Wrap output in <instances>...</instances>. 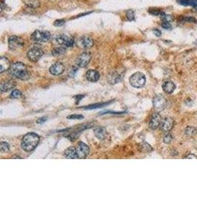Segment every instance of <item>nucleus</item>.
<instances>
[{
    "mask_svg": "<svg viewBox=\"0 0 197 222\" xmlns=\"http://www.w3.org/2000/svg\"><path fill=\"white\" fill-rule=\"evenodd\" d=\"M51 39V34L49 31L37 30L31 36V40L35 44H43Z\"/></svg>",
    "mask_w": 197,
    "mask_h": 222,
    "instance_id": "7ed1b4c3",
    "label": "nucleus"
},
{
    "mask_svg": "<svg viewBox=\"0 0 197 222\" xmlns=\"http://www.w3.org/2000/svg\"><path fill=\"white\" fill-rule=\"evenodd\" d=\"M172 139H173L172 134L170 133H167V134L165 135L164 138H163V141H164V142L165 144H169V143H171Z\"/></svg>",
    "mask_w": 197,
    "mask_h": 222,
    "instance_id": "c85d7f7f",
    "label": "nucleus"
},
{
    "mask_svg": "<svg viewBox=\"0 0 197 222\" xmlns=\"http://www.w3.org/2000/svg\"><path fill=\"white\" fill-rule=\"evenodd\" d=\"M9 150H10L9 144L5 142H1V151L2 152H8Z\"/></svg>",
    "mask_w": 197,
    "mask_h": 222,
    "instance_id": "cd10ccee",
    "label": "nucleus"
},
{
    "mask_svg": "<svg viewBox=\"0 0 197 222\" xmlns=\"http://www.w3.org/2000/svg\"><path fill=\"white\" fill-rule=\"evenodd\" d=\"M162 27H163V28H165V29H170L171 27V25L170 22H163V24H162Z\"/></svg>",
    "mask_w": 197,
    "mask_h": 222,
    "instance_id": "72a5a7b5",
    "label": "nucleus"
},
{
    "mask_svg": "<svg viewBox=\"0 0 197 222\" xmlns=\"http://www.w3.org/2000/svg\"><path fill=\"white\" fill-rule=\"evenodd\" d=\"M186 158H197V156H195L194 154L190 153V154H189L188 156H186Z\"/></svg>",
    "mask_w": 197,
    "mask_h": 222,
    "instance_id": "c9c22d12",
    "label": "nucleus"
},
{
    "mask_svg": "<svg viewBox=\"0 0 197 222\" xmlns=\"http://www.w3.org/2000/svg\"><path fill=\"white\" fill-rule=\"evenodd\" d=\"M64 22H65V21L63 20V19H60V20H56V22H55L54 25H55V26H57V27L62 26V25H64Z\"/></svg>",
    "mask_w": 197,
    "mask_h": 222,
    "instance_id": "473e14b6",
    "label": "nucleus"
},
{
    "mask_svg": "<svg viewBox=\"0 0 197 222\" xmlns=\"http://www.w3.org/2000/svg\"><path fill=\"white\" fill-rule=\"evenodd\" d=\"M112 102H113V101H111V102H106V103H98V104H93V105H90V106L86 107V108H85V109H86V110H88V109H89V110H91V109H96V108H103V107L107 106L108 104H111Z\"/></svg>",
    "mask_w": 197,
    "mask_h": 222,
    "instance_id": "b1692460",
    "label": "nucleus"
},
{
    "mask_svg": "<svg viewBox=\"0 0 197 222\" xmlns=\"http://www.w3.org/2000/svg\"><path fill=\"white\" fill-rule=\"evenodd\" d=\"M55 44L62 45L64 47H72L75 44L73 37L66 34L57 35L54 39Z\"/></svg>",
    "mask_w": 197,
    "mask_h": 222,
    "instance_id": "20e7f679",
    "label": "nucleus"
},
{
    "mask_svg": "<svg viewBox=\"0 0 197 222\" xmlns=\"http://www.w3.org/2000/svg\"><path fill=\"white\" fill-rule=\"evenodd\" d=\"M11 65L8 59L6 57H1L0 59V72L3 73L7 70H9Z\"/></svg>",
    "mask_w": 197,
    "mask_h": 222,
    "instance_id": "6ab92c4d",
    "label": "nucleus"
},
{
    "mask_svg": "<svg viewBox=\"0 0 197 222\" xmlns=\"http://www.w3.org/2000/svg\"><path fill=\"white\" fill-rule=\"evenodd\" d=\"M64 156L66 158H70V159H77L78 156L76 150V147H70L64 151Z\"/></svg>",
    "mask_w": 197,
    "mask_h": 222,
    "instance_id": "a211bd4d",
    "label": "nucleus"
},
{
    "mask_svg": "<svg viewBox=\"0 0 197 222\" xmlns=\"http://www.w3.org/2000/svg\"><path fill=\"white\" fill-rule=\"evenodd\" d=\"M65 67L64 65L62 62H56L54 63L50 68V73L53 76H60L64 72Z\"/></svg>",
    "mask_w": 197,
    "mask_h": 222,
    "instance_id": "ddd939ff",
    "label": "nucleus"
},
{
    "mask_svg": "<svg viewBox=\"0 0 197 222\" xmlns=\"http://www.w3.org/2000/svg\"><path fill=\"white\" fill-rule=\"evenodd\" d=\"M94 133L96 137L100 140H104L107 136V132L104 128H98L94 129Z\"/></svg>",
    "mask_w": 197,
    "mask_h": 222,
    "instance_id": "aec40b11",
    "label": "nucleus"
},
{
    "mask_svg": "<svg viewBox=\"0 0 197 222\" xmlns=\"http://www.w3.org/2000/svg\"><path fill=\"white\" fill-rule=\"evenodd\" d=\"M160 17H161V19H162L163 22H171L173 20V19H173L172 16L167 15V14H165V13H163L162 14H161Z\"/></svg>",
    "mask_w": 197,
    "mask_h": 222,
    "instance_id": "a878e982",
    "label": "nucleus"
},
{
    "mask_svg": "<svg viewBox=\"0 0 197 222\" xmlns=\"http://www.w3.org/2000/svg\"><path fill=\"white\" fill-rule=\"evenodd\" d=\"M174 124V119L172 118H170V117H166V118L162 119V122H161L160 124V128L163 132L168 133L173 128Z\"/></svg>",
    "mask_w": 197,
    "mask_h": 222,
    "instance_id": "9b49d317",
    "label": "nucleus"
},
{
    "mask_svg": "<svg viewBox=\"0 0 197 222\" xmlns=\"http://www.w3.org/2000/svg\"><path fill=\"white\" fill-rule=\"evenodd\" d=\"M126 17L128 18V19L130 21H132L135 18V13H134L133 11L130 10V11H128L126 13Z\"/></svg>",
    "mask_w": 197,
    "mask_h": 222,
    "instance_id": "2f4dec72",
    "label": "nucleus"
},
{
    "mask_svg": "<svg viewBox=\"0 0 197 222\" xmlns=\"http://www.w3.org/2000/svg\"><path fill=\"white\" fill-rule=\"evenodd\" d=\"M10 73L16 78L21 80H27L30 78V74L27 66L21 62H15L11 65L9 69Z\"/></svg>",
    "mask_w": 197,
    "mask_h": 222,
    "instance_id": "f257e3e1",
    "label": "nucleus"
},
{
    "mask_svg": "<svg viewBox=\"0 0 197 222\" xmlns=\"http://www.w3.org/2000/svg\"><path fill=\"white\" fill-rule=\"evenodd\" d=\"M145 82H146V79H145V75L140 72L134 73L129 79L130 84L135 88H141L144 87Z\"/></svg>",
    "mask_w": 197,
    "mask_h": 222,
    "instance_id": "39448f33",
    "label": "nucleus"
},
{
    "mask_svg": "<svg viewBox=\"0 0 197 222\" xmlns=\"http://www.w3.org/2000/svg\"><path fill=\"white\" fill-rule=\"evenodd\" d=\"M46 120H47L46 118H39L38 121H37V123H39V124H41V123L44 122Z\"/></svg>",
    "mask_w": 197,
    "mask_h": 222,
    "instance_id": "e433bc0d",
    "label": "nucleus"
},
{
    "mask_svg": "<svg viewBox=\"0 0 197 222\" xmlns=\"http://www.w3.org/2000/svg\"><path fill=\"white\" fill-rule=\"evenodd\" d=\"M177 2L183 6H191L197 7V0H177Z\"/></svg>",
    "mask_w": 197,
    "mask_h": 222,
    "instance_id": "412c9836",
    "label": "nucleus"
},
{
    "mask_svg": "<svg viewBox=\"0 0 197 222\" xmlns=\"http://www.w3.org/2000/svg\"><path fill=\"white\" fill-rule=\"evenodd\" d=\"M153 105L157 111H162L166 107V99L161 95H157L153 98Z\"/></svg>",
    "mask_w": 197,
    "mask_h": 222,
    "instance_id": "9d476101",
    "label": "nucleus"
},
{
    "mask_svg": "<svg viewBox=\"0 0 197 222\" xmlns=\"http://www.w3.org/2000/svg\"><path fill=\"white\" fill-rule=\"evenodd\" d=\"M142 147H143V150H145V151H146V152H149V151H151V150H152L151 147L149 145V144L145 143V142H143V143L142 144Z\"/></svg>",
    "mask_w": 197,
    "mask_h": 222,
    "instance_id": "c756f323",
    "label": "nucleus"
},
{
    "mask_svg": "<svg viewBox=\"0 0 197 222\" xmlns=\"http://www.w3.org/2000/svg\"><path fill=\"white\" fill-rule=\"evenodd\" d=\"M161 122H162V118L158 113H155L151 117V119L149 121V126L151 130H157L159 127H160Z\"/></svg>",
    "mask_w": 197,
    "mask_h": 222,
    "instance_id": "f8f14e48",
    "label": "nucleus"
},
{
    "mask_svg": "<svg viewBox=\"0 0 197 222\" xmlns=\"http://www.w3.org/2000/svg\"><path fill=\"white\" fill-rule=\"evenodd\" d=\"M76 150L78 158H79V159L86 158L89 154V147L83 142H79L78 144V145L76 147Z\"/></svg>",
    "mask_w": 197,
    "mask_h": 222,
    "instance_id": "6e6552de",
    "label": "nucleus"
},
{
    "mask_svg": "<svg viewBox=\"0 0 197 222\" xmlns=\"http://www.w3.org/2000/svg\"><path fill=\"white\" fill-rule=\"evenodd\" d=\"M21 95H22V94L21 93V91H19V90H13L12 91L10 97L11 99H19L21 96Z\"/></svg>",
    "mask_w": 197,
    "mask_h": 222,
    "instance_id": "bb28decb",
    "label": "nucleus"
},
{
    "mask_svg": "<svg viewBox=\"0 0 197 222\" xmlns=\"http://www.w3.org/2000/svg\"><path fill=\"white\" fill-rule=\"evenodd\" d=\"M196 129L195 128H193V127H188L186 129V134L188 136H194V135H196Z\"/></svg>",
    "mask_w": 197,
    "mask_h": 222,
    "instance_id": "393cba45",
    "label": "nucleus"
},
{
    "mask_svg": "<svg viewBox=\"0 0 197 222\" xmlns=\"http://www.w3.org/2000/svg\"><path fill=\"white\" fill-rule=\"evenodd\" d=\"M8 46L11 51H16L24 46V40L17 36H11L8 39Z\"/></svg>",
    "mask_w": 197,
    "mask_h": 222,
    "instance_id": "423d86ee",
    "label": "nucleus"
},
{
    "mask_svg": "<svg viewBox=\"0 0 197 222\" xmlns=\"http://www.w3.org/2000/svg\"><path fill=\"white\" fill-rule=\"evenodd\" d=\"M25 2L31 8H36L40 5L39 0H25Z\"/></svg>",
    "mask_w": 197,
    "mask_h": 222,
    "instance_id": "5701e85b",
    "label": "nucleus"
},
{
    "mask_svg": "<svg viewBox=\"0 0 197 222\" xmlns=\"http://www.w3.org/2000/svg\"><path fill=\"white\" fill-rule=\"evenodd\" d=\"M86 78L89 82H98L100 79V73L95 70H89L86 73Z\"/></svg>",
    "mask_w": 197,
    "mask_h": 222,
    "instance_id": "dca6fc26",
    "label": "nucleus"
},
{
    "mask_svg": "<svg viewBox=\"0 0 197 222\" xmlns=\"http://www.w3.org/2000/svg\"><path fill=\"white\" fill-rule=\"evenodd\" d=\"M43 55H44V51L39 47H33L30 49L27 53V58L33 62L39 61Z\"/></svg>",
    "mask_w": 197,
    "mask_h": 222,
    "instance_id": "0eeeda50",
    "label": "nucleus"
},
{
    "mask_svg": "<svg viewBox=\"0 0 197 222\" xmlns=\"http://www.w3.org/2000/svg\"><path fill=\"white\" fill-rule=\"evenodd\" d=\"M39 136L35 133H29L24 136L21 140V148L26 152H31L39 144Z\"/></svg>",
    "mask_w": 197,
    "mask_h": 222,
    "instance_id": "f03ea898",
    "label": "nucleus"
},
{
    "mask_svg": "<svg viewBox=\"0 0 197 222\" xmlns=\"http://www.w3.org/2000/svg\"><path fill=\"white\" fill-rule=\"evenodd\" d=\"M90 60H91V54L89 53L84 52L81 53L80 56H78V58L76 59V63L78 67L84 68V67L87 66Z\"/></svg>",
    "mask_w": 197,
    "mask_h": 222,
    "instance_id": "1a4fd4ad",
    "label": "nucleus"
},
{
    "mask_svg": "<svg viewBox=\"0 0 197 222\" xmlns=\"http://www.w3.org/2000/svg\"><path fill=\"white\" fill-rule=\"evenodd\" d=\"M163 89L165 93L168 94H171L176 89V85L171 81H166V82H165L163 84Z\"/></svg>",
    "mask_w": 197,
    "mask_h": 222,
    "instance_id": "f3484780",
    "label": "nucleus"
},
{
    "mask_svg": "<svg viewBox=\"0 0 197 222\" xmlns=\"http://www.w3.org/2000/svg\"><path fill=\"white\" fill-rule=\"evenodd\" d=\"M68 119H82L84 118V116L82 115H71V116H67Z\"/></svg>",
    "mask_w": 197,
    "mask_h": 222,
    "instance_id": "7c9ffc66",
    "label": "nucleus"
},
{
    "mask_svg": "<svg viewBox=\"0 0 197 222\" xmlns=\"http://www.w3.org/2000/svg\"><path fill=\"white\" fill-rule=\"evenodd\" d=\"M153 33H154V34L156 35L157 36H160L161 34H162V33H161V31H159V30H157V29H154V30H153Z\"/></svg>",
    "mask_w": 197,
    "mask_h": 222,
    "instance_id": "f704fd0d",
    "label": "nucleus"
},
{
    "mask_svg": "<svg viewBox=\"0 0 197 222\" xmlns=\"http://www.w3.org/2000/svg\"><path fill=\"white\" fill-rule=\"evenodd\" d=\"M16 85V83L13 80H5L1 83L0 85V89H1L2 92H8L13 89Z\"/></svg>",
    "mask_w": 197,
    "mask_h": 222,
    "instance_id": "2eb2a0df",
    "label": "nucleus"
},
{
    "mask_svg": "<svg viewBox=\"0 0 197 222\" xmlns=\"http://www.w3.org/2000/svg\"><path fill=\"white\" fill-rule=\"evenodd\" d=\"M65 47H55L52 51V55L54 56H58L63 55L65 53Z\"/></svg>",
    "mask_w": 197,
    "mask_h": 222,
    "instance_id": "4be33fe9",
    "label": "nucleus"
},
{
    "mask_svg": "<svg viewBox=\"0 0 197 222\" xmlns=\"http://www.w3.org/2000/svg\"><path fill=\"white\" fill-rule=\"evenodd\" d=\"M78 45L82 48H90L94 45V41L89 36H82L78 39Z\"/></svg>",
    "mask_w": 197,
    "mask_h": 222,
    "instance_id": "4468645a",
    "label": "nucleus"
}]
</instances>
